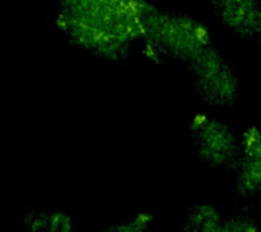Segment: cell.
<instances>
[{
    "mask_svg": "<svg viewBox=\"0 0 261 232\" xmlns=\"http://www.w3.org/2000/svg\"><path fill=\"white\" fill-rule=\"evenodd\" d=\"M258 229H261V225L248 212H242V213L232 215L230 219L223 220L222 221V227H220V231L223 232L258 231Z\"/></svg>",
    "mask_w": 261,
    "mask_h": 232,
    "instance_id": "9",
    "label": "cell"
},
{
    "mask_svg": "<svg viewBox=\"0 0 261 232\" xmlns=\"http://www.w3.org/2000/svg\"><path fill=\"white\" fill-rule=\"evenodd\" d=\"M216 18L242 40L261 45L260 0H210Z\"/></svg>",
    "mask_w": 261,
    "mask_h": 232,
    "instance_id": "5",
    "label": "cell"
},
{
    "mask_svg": "<svg viewBox=\"0 0 261 232\" xmlns=\"http://www.w3.org/2000/svg\"><path fill=\"white\" fill-rule=\"evenodd\" d=\"M142 41L152 59L187 64L214 44L210 28L185 12L156 11L148 18Z\"/></svg>",
    "mask_w": 261,
    "mask_h": 232,
    "instance_id": "1",
    "label": "cell"
},
{
    "mask_svg": "<svg viewBox=\"0 0 261 232\" xmlns=\"http://www.w3.org/2000/svg\"><path fill=\"white\" fill-rule=\"evenodd\" d=\"M56 23L69 44L98 59L122 61L132 54L130 41L89 20L59 11Z\"/></svg>",
    "mask_w": 261,
    "mask_h": 232,
    "instance_id": "4",
    "label": "cell"
},
{
    "mask_svg": "<svg viewBox=\"0 0 261 232\" xmlns=\"http://www.w3.org/2000/svg\"><path fill=\"white\" fill-rule=\"evenodd\" d=\"M222 215L219 209L211 204H196L187 212L178 229L200 232H218L222 227Z\"/></svg>",
    "mask_w": 261,
    "mask_h": 232,
    "instance_id": "7",
    "label": "cell"
},
{
    "mask_svg": "<svg viewBox=\"0 0 261 232\" xmlns=\"http://www.w3.org/2000/svg\"><path fill=\"white\" fill-rule=\"evenodd\" d=\"M192 84L210 105L231 107L240 97V77L215 44L187 63Z\"/></svg>",
    "mask_w": 261,
    "mask_h": 232,
    "instance_id": "2",
    "label": "cell"
},
{
    "mask_svg": "<svg viewBox=\"0 0 261 232\" xmlns=\"http://www.w3.org/2000/svg\"><path fill=\"white\" fill-rule=\"evenodd\" d=\"M154 223V217L148 213H139L132 219L126 220L122 224H114L108 227V229H116V231H143L150 228Z\"/></svg>",
    "mask_w": 261,
    "mask_h": 232,
    "instance_id": "10",
    "label": "cell"
},
{
    "mask_svg": "<svg viewBox=\"0 0 261 232\" xmlns=\"http://www.w3.org/2000/svg\"><path fill=\"white\" fill-rule=\"evenodd\" d=\"M196 155L210 168H236L241 158V138L227 122L203 113L189 121Z\"/></svg>",
    "mask_w": 261,
    "mask_h": 232,
    "instance_id": "3",
    "label": "cell"
},
{
    "mask_svg": "<svg viewBox=\"0 0 261 232\" xmlns=\"http://www.w3.org/2000/svg\"><path fill=\"white\" fill-rule=\"evenodd\" d=\"M237 194L253 198L261 193V126H252L241 136V158L236 167Z\"/></svg>",
    "mask_w": 261,
    "mask_h": 232,
    "instance_id": "6",
    "label": "cell"
},
{
    "mask_svg": "<svg viewBox=\"0 0 261 232\" xmlns=\"http://www.w3.org/2000/svg\"><path fill=\"white\" fill-rule=\"evenodd\" d=\"M24 224L32 231H71L73 220L61 211H33L24 216Z\"/></svg>",
    "mask_w": 261,
    "mask_h": 232,
    "instance_id": "8",
    "label": "cell"
}]
</instances>
